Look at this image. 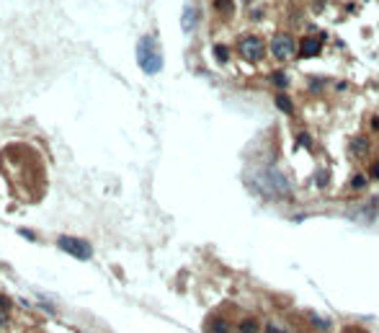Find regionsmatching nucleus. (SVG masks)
<instances>
[{"label":"nucleus","instance_id":"9","mask_svg":"<svg viewBox=\"0 0 379 333\" xmlns=\"http://www.w3.org/2000/svg\"><path fill=\"white\" fill-rule=\"evenodd\" d=\"M274 101H276V106H279V109H281V111H294V104L292 101H289V98L284 96V93H276V98H274Z\"/></svg>","mask_w":379,"mask_h":333},{"label":"nucleus","instance_id":"12","mask_svg":"<svg viewBox=\"0 0 379 333\" xmlns=\"http://www.w3.org/2000/svg\"><path fill=\"white\" fill-rule=\"evenodd\" d=\"M351 186H354V188H364V186H366V178H364V176H354Z\"/></svg>","mask_w":379,"mask_h":333},{"label":"nucleus","instance_id":"5","mask_svg":"<svg viewBox=\"0 0 379 333\" xmlns=\"http://www.w3.org/2000/svg\"><path fill=\"white\" fill-rule=\"evenodd\" d=\"M206 328H209V333H232V326L224 318H219V315L206 320Z\"/></svg>","mask_w":379,"mask_h":333},{"label":"nucleus","instance_id":"3","mask_svg":"<svg viewBox=\"0 0 379 333\" xmlns=\"http://www.w3.org/2000/svg\"><path fill=\"white\" fill-rule=\"evenodd\" d=\"M271 52H274V57H279V60H289V57H294L297 44L289 34H276L274 42H271Z\"/></svg>","mask_w":379,"mask_h":333},{"label":"nucleus","instance_id":"6","mask_svg":"<svg viewBox=\"0 0 379 333\" xmlns=\"http://www.w3.org/2000/svg\"><path fill=\"white\" fill-rule=\"evenodd\" d=\"M196 19H199L196 8L194 5H186L183 8V31H191L194 26H196Z\"/></svg>","mask_w":379,"mask_h":333},{"label":"nucleus","instance_id":"20","mask_svg":"<svg viewBox=\"0 0 379 333\" xmlns=\"http://www.w3.org/2000/svg\"><path fill=\"white\" fill-rule=\"evenodd\" d=\"M372 127H374V132H379V119H372Z\"/></svg>","mask_w":379,"mask_h":333},{"label":"nucleus","instance_id":"4","mask_svg":"<svg viewBox=\"0 0 379 333\" xmlns=\"http://www.w3.org/2000/svg\"><path fill=\"white\" fill-rule=\"evenodd\" d=\"M57 246H60L62 250H67V253L78 256V258H88V256H90V246H88V243L75 240V238H60Z\"/></svg>","mask_w":379,"mask_h":333},{"label":"nucleus","instance_id":"13","mask_svg":"<svg viewBox=\"0 0 379 333\" xmlns=\"http://www.w3.org/2000/svg\"><path fill=\"white\" fill-rule=\"evenodd\" d=\"M232 0H217V11H230Z\"/></svg>","mask_w":379,"mask_h":333},{"label":"nucleus","instance_id":"7","mask_svg":"<svg viewBox=\"0 0 379 333\" xmlns=\"http://www.w3.org/2000/svg\"><path fill=\"white\" fill-rule=\"evenodd\" d=\"M318 52H320V42L318 39H304L302 42V49H299L302 57H312V55H318Z\"/></svg>","mask_w":379,"mask_h":333},{"label":"nucleus","instance_id":"10","mask_svg":"<svg viewBox=\"0 0 379 333\" xmlns=\"http://www.w3.org/2000/svg\"><path fill=\"white\" fill-rule=\"evenodd\" d=\"M366 150H369V140H366V137H356V140H354V152L364 155Z\"/></svg>","mask_w":379,"mask_h":333},{"label":"nucleus","instance_id":"16","mask_svg":"<svg viewBox=\"0 0 379 333\" xmlns=\"http://www.w3.org/2000/svg\"><path fill=\"white\" fill-rule=\"evenodd\" d=\"M325 184H328V173L320 170V173H318V186H325Z\"/></svg>","mask_w":379,"mask_h":333},{"label":"nucleus","instance_id":"14","mask_svg":"<svg viewBox=\"0 0 379 333\" xmlns=\"http://www.w3.org/2000/svg\"><path fill=\"white\" fill-rule=\"evenodd\" d=\"M214 52H217V60H219V62H224V60H227V49H224V47H217Z\"/></svg>","mask_w":379,"mask_h":333},{"label":"nucleus","instance_id":"1","mask_svg":"<svg viewBox=\"0 0 379 333\" xmlns=\"http://www.w3.org/2000/svg\"><path fill=\"white\" fill-rule=\"evenodd\" d=\"M137 62H140V67L147 75L160 73L162 55H160V49H158V44H155V39H152V37H142L140 39V44H137Z\"/></svg>","mask_w":379,"mask_h":333},{"label":"nucleus","instance_id":"17","mask_svg":"<svg viewBox=\"0 0 379 333\" xmlns=\"http://www.w3.org/2000/svg\"><path fill=\"white\" fill-rule=\"evenodd\" d=\"M369 176H372V178H379V163H372V168H369Z\"/></svg>","mask_w":379,"mask_h":333},{"label":"nucleus","instance_id":"2","mask_svg":"<svg viewBox=\"0 0 379 333\" xmlns=\"http://www.w3.org/2000/svg\"><path fill=\"white\" fill-rule=\"evenodd\" d=\"M238 52L242 55V60H248V62H258V60H263L266 47H263V42H260L258 37H245V39H240Z\"/></svg>","mask_w":379,"mask_h":333},{"label":"nucleus","instance_id":"19","mask_svg":"<svg viewBox=\"0 0 379 333\" xmlns=\"http://www.w3.org/2000/svg\"><path fill=\"white\" fill-rule=\"evenodd\" d=\"M343 333H366V331H361V328H356V326H348Z\"/></svg>","mask_w":379,"mask_h":333},{"label":"nucleus","instance_id":"18","mask_svg":"<svg viewBox=\"0 0 379 333\" xmlns=\"http://www.w3.org/2000/svg\"><path fill=\"white\" fill-rule=\"evenodd\" d=\"M274 80H276V83H279V85H286V78H284L281 73H276V75H274Z\"/></svg>","mask_w":379,"mask_h":333},{"label":"nucleus","instance_id":"11","mask_svg":"<svg viewBox=\"0 0 379 333\" xmlns=\"http://www.w3.org/2000/svg\"><path fill=\"white\" fill-rule=\"evenodd\" d=\"M310 323H312V326H318L320 331H328V328H330L325 320H320V318H318V315H310Z\"/></svg>","mask_w":379,"mask_h":333},{"label":"nucleus","instance_id":"8","mask_svg":"<svg viewBox=\"0 0 379 333\" xmlns=\"http://www.w3.org/2000/svg\"><path fill=\"white\" fill-rule=\"evenodd\" d=\"M238 331H240V333H258L260 326H258V320H256V318H245V320H240Z\"/></svg>","mask_w":379,"mask_h":333},{"label":"nucleus","instance_id":"15","mask_svg":"<svg viewBox=\"0 0 379 333\" xmlns=\"http://www.w3.org/2000/svg\"><path fill=\"white\" fill-rule=\"evenodd\" d=\"M263 331H266V333H286L284 328H279V326H274V323H268V326H266Z\"/></svg>","mask_w":379,"mask_h":333}]
</instances>
